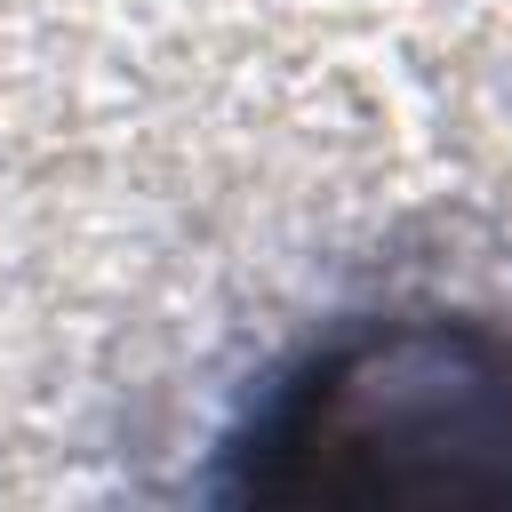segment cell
<instances>
[{"instance_id":"obj_1","label":"cell","mask_w":512,"mask_h":512,"mask_svg":"<svg viewBox=\"0 0 512 512\" xmlns=\"http://www.w3.org/2000/svg\"><path fill=\"white\" fill-rule=\"evenodd\" d=\"M232 496H512V328L344 320L232 432Z\"/></svg>"}]
</instances>
